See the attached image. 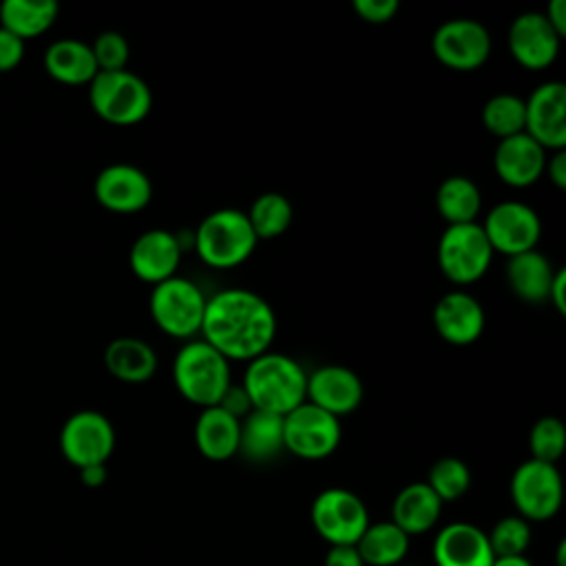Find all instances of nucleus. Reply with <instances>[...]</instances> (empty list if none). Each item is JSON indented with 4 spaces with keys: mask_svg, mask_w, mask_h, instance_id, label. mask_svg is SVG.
<instances>
[{
    "mask_svg": "<svg viewBox=\"0 0 566 566\" xmlns=\"http://www.w3.org/2000/svg\"><path fill=\"white\" fill-rule=\"evenodd\" d=\"M201 338L226 360H245L270 352L276 334V314L256 292L230 287L206 301Z\"/></svg>",
    "mask_w": 566,
    "mask_h": 566,
    "instance_id": "nucleus-1",
    "label": "nucleus"
},
{
    "mask_svg": "<svg viewBox=\"0 0 566 566\" xmlns=\"http://www.w3.org/2000/svg\"><path fill=\"white\" fill-rule=\"evenodd\" d=\"M243 389L252 409L285 416L305 402L307 374L298 360L281 352H265L248 363Z\"/></svg>",
    "mask_w": 566,
    "mask_h": 566,
    "instance_id": "nucleus-2",
    "label": "nucleus"
},
{
    "mask_svg": "<svg viewBox=\"0 0 566 566\" xmlns=\"http://www.w3.org/2000/svg\"><path fill=\"white\" fill-rule=\"evenodd\" d=\"M256 241L245 210L239 208L212 210L192 230V248L199 259L217 270H230L248 261Z\"/></svg>",
    "mask_w": 566,
    "mask_h": 566,
    "instance_id": "nucleus-3",
    "label": "nucleus"
},
{
    "mask_svg": "<svg viewBox=\"0 0 566 566\" xmlns=\"http://www.w3.org/2000/svg\"><path fill=\"white\" fill-rule=\"evenodd\" d=\"M177 391L192 405L214 407L230 387V360H226L203 338L186 340L172 360Z\"/></svg>",
    "mask_w": 566,
    "mask_h": 566,
    "instance_id": "nucleus-4",
    "label": "nucleus"
},
{
    "mask_svg": "<svg viewBox=\"0 0 566 566\" xmlns=\"http://www.w3.org/2000/svg\"><path fill=\"white\" fill-rule=\"evenodd\" d=\"M88 102L97 117L113 126H133L146 119L153 108V93L137 73L97 71L88 84Z\"/></svg>",
    "mask_w": 566,
    "mask_h": 566,
    "instance_id": "nucleus-5",
    "label": "nucleus"
},
{
    "mask_svg": "<svg viewBox=\"0 0 566 566\" xmlns=\"http://www.w3.org/2000/svg\"><path fill=\"white\" fill-rule=\"evenodd\" d=\"M206 294L186 276H170L153 285L148 310L153 323L168 336L190 340L201 332L206 312Z\"/></svg>",
    "mask_w": 566,
    "mask_h": 566,
    "instance_id": "nucleus-6",
    "label": "nucleus"
},
{
    "mask_svg": "<svg viewBox=\"0 0 566 566\" xmlns=\"http://www.w3.org/2000/svg\"><path fill=\"white\" fill-rule=\"evenodd\" d=\"M438 268L455 285H469L484 276L493 261V248L478 221L447 226L438 241Z\"/></svg>",
    "mask_w": 566,
    "mask_h": 566,
    "instance_id": "nucleus-7",
    "label": "nucleus"
},
{
    "mask_svg": "<svg viewBox=\"0 0 566 566\" xmlns=\"http://www.w3.org/2000/svg\"><path fill=\"white\" fill-rule=\"evenodd\" d=\"M511 500L520 517L531 522H546L555 517L564 502L562 473L551 462L524 460L511 475Z\"/></svg>",
    "mask_w": 566,
    "mask_h": 566,
    "instance_id": "nucleus-8",
    "label": "nucleus"
},
{
    "mask_svg": "<svg viewBox=\"0 0 566 566\" xmlns=\"http://www.w3.org/2000/svg\"><path fill=\"white\" fill-rule=\"evenodd\" d=\"M310 522L329 546H354L371 520L365 502L354 491L329 486L312 500Z\"/></svg>",
    "mask_w": 566,
    "mask_h": 566,
    "instance_id": "nucleus-9",
    "label": "nucleus"
},
{
    "mask_svg": "<svg viewBox=\"0 0 566 566\" xmlns=\"http://www.w3.org/2000/svg\"><path fill=\"white\" fill-rule=\"evenodd\" d=\"M340 420L312 402L283 416V449L301 460H323L340 444Z\"/></svg>",
    "mask_w": 566,
    "mask_h": 566,
    "instance_id": "nucleus-10",
    "label": "nucleus"
},
{
    "mask_svg": "<svg viewBox=\"0 0 566 566\" xmlns=\"http://www.w3.org/2000/svg\"><path fill=\"white\" fill-rule=\"evenodd\" d=\"M113 449L115 429L111 420L95 409L75 411L60 429V451L77 469L106 464Z\"/></svg>",
    "mask_w": 566,
    "mask_h": 566,
    "instance_id": "nucleus-11",
    "label": "nucleus"
},
{
    "mask_svg": "<svg viewBox=\"0 0 566 566\" xmlns=\"http://www.w3.org/2000/svg\"><path fill=\"white\" fill-rule=\"evenodd\" d=\"M436 60L453 71H475L491 55V35L473 18L444 20L431 35Z\"/></svg>",
    "mask_w": 566,
    "mask_h": 566,
    "instance_id": "nucleus-12",
    "label": "nucleus"
},
{
    "mask_svg": "<svg viewBox=\"0 0 566 566\" xmlns=\"http://www.w3.org/2000/svg\"><path fill=\"white\" fill-rule=\"evenodd\" d=\"M480 226L493 252H502L506 256L535 250L542 237V221L535 208L513 199L495 203Z\"/></svg>",
    "mask_w": 566,
    "mask_h": 566,
    "instance_id": "nucleus-13",
    "label": "nucleus"
},
{
    "mask_svg": "<svg viewBox=\"0 0 566 566\" xmlns=\"http://www.w3.org/2000/svg\"><path fill=\"white\" fill-rule=\"evenodd\" d=\"M524 133L546 153L566 150V84L548 80L537 84L524 99Z\"/></svg>",
    "mask_w": 566,
    "mask_h": 566,
    "instance_id": "nucleus-14",
    "label": "nucleus"
},
{
    "mask_svg": "<svg viewBox=\"0 0 566 566\" xmlns=\"http://www.w3.org/2000/svg\"><path fill=\"white\" fill-rule=\"evenodd\" d=\"M506 46L520 66L539 71L557 60L562 35L551 27L542 11H524L511 22Z\"/></svg>",
    "mask_w": 566,
    "mask_h": 566,
    "instance_id": "nucleus-15",
    "label": "nucleus"
},
{
    "mask_svg": "<svg viewBox=\"0 0 566 566\" xmlns=\"http://www.w3.org/2000/svg\"><path fill=\"white\" fill-rule=\"evenodd\" d=\"M93 195L102 208L117 214H133L150 203L153 181L139 166L117 161L97 172Z\"/></svg>",
    "mask_w": 566,
    "mask_h": 566,
    "instance_id": "nucleus-16",
    "label": "nucleus"
},
{
    "mask_svg": "<svg viewBox=\"0 0 566 566\" xmlns=\"http://www.w3.org/2000/svg\"><path fill=\"white\" fill-rule=\"evenodd\" d=\"M431 321L442 340L464 347L482 336L486 316L482 303L473 294L451 290L436 301Z\"/></svg>",
    "mask_w": 566,
    "mask_h": 566,
    "instance_id": "nucleus-17",
    "label": "nucleus"
},
{
    "mask_svg": "<svg viewBox=\"0 0 566 566\" xmlns=\"http://www.w3.org/2000/svg\"><path fill=\"white\" fill-rule=\"evenodd\" d=\"M305 400L340 418L356 411L363 402V382L358 374L343 365H321L307 374Z\"/></svg>",
    "mask_w": 566,
    "mask_h": 566,
    "instance_id": "nucleus-18",
    "label": "nucleus"
},
{
    "mask_svg": "<svg viewBox=\"0 0 566 566\" xmlns=\"http://www.w3.org/2000/svg\"><path fill=\"white\" fill-rule=\"evenodd\" d=\"M181 254L184 250L175 232L166 228H150L133 241L128 263L137 279L157 285L177 274Z\"/></svg>",
    "mask_w": 566,
    "mask_h": 566,
    "instance_id": "nucleus-19",
    "label": "nucleus"
},
{
    "mask_svg": "<svg viewBox=\"0 0 566 566\" xmlns=\"http://www.w3.org/2000/svg\"><path fill=\"white\" fill-rule=\"evenodd\" d=\"M431 557L436 566H491L495 559L486 531L462 520L449 522L436 533Z\"/></svg>",
    "mask_w": 566,
    "mask_h": 566,
    "instance_id": "nucleus-20",
    "label": "nucleus"
},
{
    "mask_svg": "<svg viewBox=\"0 0 566 566\" xmlns=\"http://www.w3.org/2000/svg\"><path fill=\"white\" fill-rule=\"evenodd\" d=\"M493 168L506 186L526 188L544 175L546 150L531 135L517 133L497 142Z\"/></svg>",
    "mask_w": 566,
    "mask_h": 566,
    "instance_id": "nucleus-21",
    "label": "nucleus"
},
{
    "mask_svg": "<svg viewBox=\"0 0 566 566\" xmlns=\"http://www.w3.org/2000/svg\"><path fill=\"white\" fill-rule=\"evenodd\" d=\"M442 515L440 497L427 482H411L402 486L391 504V522L409 537L431 531Z\"/></svg>",
    "mask_w": 566,
    "mask_h": 566,
    "instance_id": "nucleus-22",
    "label": "nucleus"
},
{
    "mask_svg": "<svg viewBox=\"0 0 566 566\" xmlns=\"http://www.w3.org/2000/svg\"><path fill=\"white\" fill-rule=\"evenodd\" d=\"M241 420L221 407H206L195 420V444L206 460L223 462L239 453Z\"/></svg>",
    "mask_w": 566,
    "mask_h": 566,
    "instance_id": "nucleus-23",
    "label": "nucleus"
},
{
    "mask_svg": "<svg viewBox=\"0 0 566 566\" xmlns=\"http://www.w3.org/2000/svg\"><path fill=\"white\" fill-rule=\"evenodd\" d=\"M555 268L539 250H526L515 256H509L504 276L511 292L524 303H544L548 301V290Z\"/></svg>",
    "mask_w": 566,
    "mask_h": 566,
    "instance_id": "nucleus-24",
    "label": "nucleus"
},
{
    "mask_svg": "<svg viewBox=\"0 0 566 566\" xmlns=\"http://www.w3.org/2000/svg\"><path fill=\"white\" fill-rule=\"evenodd\" d=\"M283 451V416L250 409L239 427V453L250 462L274 460Z\"/></svg>",
    "mask_w": 566,
    "mask_h": 566,
    "instance_id": "nucleus-25",
    "label": "nucleus"
},
{
    "mask_svg": "<svg viewBox=\"0 0 566 566\" xmlns=\"http://www.w3.org/2000/svg\"><path fill=\"white\" fill-rule=\"evenodd\" d=\"M44 69L53 80L71 86L91 84V80L97 75L91 44L75 38L51 42L44 53Z\"/></svg>",
    "mask_w": 566,
    "mask_h": 566,
    "instance_id": "nucleus-26",
    "label": "nucleus"
},
{
    "mask_svg": "<svg viewBox=\"0 0 566 566\" xmlns=\"http://www.w3.org/2000/svg\"><path fill=\"white\" fill-rule=\"evenodd\" d=\"M104 365L122 382H146L157 371V354L142 338L119 336L106 345Z\"/></svg>",
    "mask_w": 566,
    "mask_h": 566,
    "instance_id": "nucleus-27",
    "label": "nucleus"
},
{
    "mask_svg": "<svg viewBox=\"0 0 566 566\" xmlns=\"http://www.w3.org/2000/svg\"><path fill=\"white\" fill-rule=\"evenodd\" d=\"M409 542L391 520H380L369 522L354 546L365 566H398L409 553Z\"/></svg>",
    "mask_w": 566,
    "mask_h": 566,
    "instance_id": "nucleus-28",
    "label": "nucleus"
},
{
    "mask_svg": "<svg viewBox=\"0 0 566 566\" xmlns=\"http://www.w3.org/2000/svg\"><path fill=\"white\" fill-rule=\"evenodd\" d=\"M53 0H4L0 4V27L22 42L46 33L57 18Z\"/></svg>",
    "mask_w": 566,
    "mask_h": 566,
    "instance_id": "nucleus-29",
    "label": "nucleus"
},
{
    "mask_svg": "<svg viewBox=\"0 0 566 566\" xmlns=\"http://www.w3.org/2000/svg\"><path fill=\"white\" fill-rule=\"evenodd\" d=\"M436 210L447 226L473 223L482 210V192L471 177L451 175L436 190Z\"/></svg>",
    "mask_w": 566,
    "mask_h": 566,
    "instance_id": "nucleus-30",
    "label": "nucleus"
},
{
    "mask_svg": "<svg viewBox=\"0 0 566 566\" xmlns=\"http://www.w3.org/2000/svg\"><path fill=\"white\" fill-rule=\"evenodd\" d=\"M292 203L285 195L281 192H261L248 208L245 217L252 226V232L254 237L261 241V239H276L281 237L290 223H292Z\"/></svg>",
    "mask_w": 566,
    "mask_h": 566,
    "instance_id": "nucleus-31",
    "label": "nucleus"
},
{
    "mask_svg": "<svg viewBox=\"0 0 566 566\" xmlns=\"http://www.w3.org/2000/svg\"><path fill=\"white\" fill-rule=\"evenodd\" d=\"M524 99L513 93H495L482 106V124L497 139L524 133Z\"/></svg>",
    "mask_w": 566,
    "mask_h": 566,
    "instance_id": "nucleus-32",
    "label": "nucleus"
},
{
    "mask_svg": "<svg viewBox=\"0 0 566 566\" xmlns=\"http://www.w3.org/2000/svg\"><path fill=\"white\" fill-rule=\"evenodd\" d=\"M424 482L429 484V489L444 504V502L460 500L469 491V486H471V471H469L464 460L453 458V455H444V458H438L431 464L429 475H427Z\"/></svg>",
    "mask_w": 566,
    "mask_h": 566,
    "instance_id": "nucleus-33",
    "label": "nucleus"
},
{
    "mask_svg": "<svg viewBox=\"0 0 566 566\" xmlns=\"http://www.w3.org/2000/svg\"><path fill=\"white\" fill-rule=\"evenodd\" d=\"M486 537L495 557H515V555H526L533 533H531V524L515 513V515L500 517L491 526Z\"/></svg>",
    "mask_w": 566,
    "mask_h": 566,
    "instance_id": "nucleus-34",
    "label": "nucleus"
},
{
    "mask_svg": "<svg viewBox=\"0 0 566 566\" xmlns=\"http://www.w3.org/2000/svg\"><path fill=\"white\" fill-rule=\"evenodd\" d=\"M531 458L539 462L555 464L566 451V427L555 416H544L535 420L528 433Z\"/></svg>",
    "mask_w": 566,
    "mask_h": 566,
    "instance_id": "nucleus-35",
    "label": "nucleus"
},
{
    "mask_svg": "<svg viewBox=\"0 0 566 566\" xmlns=\"http://www.w3.org/2000/svg\"><path fill=\"white\" fill-rule=\"evenodd\" d=\"M97 71H122L128 62V42L119 31H102L91 44Z\"/></svg>",
    "mask_w": 566,
    "mask_h": 566,
    "instance_id": "nucleus-36",
    "label": "nucleus"
},
{
    "mask_svg": "<svg viewBox=\"0 0 566 566\" xmlns=\"http://www.w3.org/2000/svg\"><path fill=\"white\" fill-rule=\"evenodd\" d=\"M352 7L360 15V20L371 24H385L394 20L400 9L398 0H354Z\"/></svg>",
    "mask_w": 566,
    "mask_h": 566,
    "instance_id": "nucleus-37",
    "label": "nucleus"
},
{
    "mask_svg": "<svg viewBox=\"0 0 566 566\" xmlns=\"http://www.w3.org/2000/svg\"><path fill=\"white\" fill-rule=\"evenodd\" d=\"M24 57V42L0 27V73L13 71Z\"/></svg>",
    "mask_w": 566,
    "mask_h": 566,
    "instance_id": "nucleus-38",
    "label": "nucleus"
},
{
    "mask_svg": "<svg viewBox=\"0 0 566 566\" xmlns=\"http://www.w3.org/2000/svg\"><path fill=\"white\" fill-rule=\"evenodd\" d=\"M217 407L226 409L228 413H232V416L239 418V420L252 409L250 398H248L243 385H234V382H230V387L223 391V396H221V400L217 402Z\"/></svg>",
    "mask_w": 566,
    "mask_h": 566,
    "instance_id": "nucleus-39",
    "label": "nucleus"
},
{
    "mask_svg": "<svg viewBox=\"0 0 566 566\" xmlns=\"http://www.w3.org/2000/svg\"><path fill=\"white\" fill-rule=\"evenodd\" d=\"M323 566H365L356 546L343 544V546H329L325 553Z\"/></svg>",
    "mask_w": 566,
    "mask_h": 566,
    "instance_id": "nucleus-40",
    "label": "nucleus"
},
{
    "mask_svg": "<svg viewBox=\"0 0 566 566\" xmlns=\"http://www.w3.org/2000/svg\"><path fill=\"white\" fill-rule=\"evenodd\" d=\"M544 172L553 181L555 188L564 190L566 188V150H555L551 157H546V168Z\"/></svg>",
    "mask_w": 566,
    "mask_h": 566,
    "instance_id": "nucleus-41",
    "label": "nucleus"
},
{
    "mask_svg": "<svg viewBox=\"0 0 566 566\" xmlns=\"http://www.w3.org/2000/svg\"><path fill=\"white\" fill-rule=\"evenodd\" d=\"M564 290H566V270L557 268L555 274H553V281H551L548 303H553L559 314H566V294H564Z\"/></svg>",
    "mask_w": 566,
    "mask_h": 566,
    "instance_id": "nucleus-42",
    "label": "nucleus"
},
{
    "mask_svg": "<svg viewBox=\"0 0 566 566\" xmlns=\"http://www.w3.org/2000/svg\"><path fill=\"white\" fill-rule=\"evenodd\" d=\"M544 15L551 22V27L564 38L566 35V2L564 0H551Z\"/></svg>",
    "mask_w": 566,
    "mask_h": 566,
    "instance_id": "nucleus-43",
    "label": "nucleus"
},
{
    "mask_svg": "<svg viewBox=\"0 0 566 566\" xmlns=\"http://www.w3.org/2000/svg\"><path fill=\"white\" fill-rule=\"evenodd\" d=\"M108 478V471H106V464H91V467H84L80 469V480L84 486H91V489H97L106 482Z\"/></svg>",
    "mask_w": 566,
    "mask_h": 566,
    "instance_id": "nucleus-44",
    "label": "nucleus"
},
{
    "mask_svg": "<svg viewBox=\"0 0 566 566\" xmlns=\"http://www.w3.org/2000/svg\"><path fill=\"white\" fill-rule=\"evenodd\" d=\"M491 566H533L526 555H515V557H495Z\"/></svg>",
    "mask_w": 566,
    "mask_h": 566,
    "instance_id": "nucleus-45",
    "label": "nucleus"
},
{
    "mask_svg": "<svg viewBox=\"0 0 566 566\" xmlns=\"http://www.w3.org/2000/svg\"><path fill=\"white\" fill-rule=\"evenodd\" d=\"M555 566H566V542L564 539L557 546V564Z\"/></svg>",
    "mask_w": 566,
    "mask_h": 566,
    "instance_id": "nucleus-46",
    "label": "nucleus"
},
{
    "mask_svg": "<svg viewBox=\"0 0 566 566\" xmlns=\"http://www.w3.org/2000/svg\"><path fill=\"white\" fill-rule=\"evenodd\" d=\"M398 566H418V564H407V562H402V564H398Z\"/></svg>",
    "mask_w": 566,
    "mask_h": 566,
    "instance_id": "nucleus-47",
    "label": "nucleus"
}]
</instances>
